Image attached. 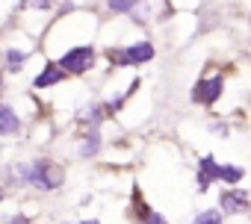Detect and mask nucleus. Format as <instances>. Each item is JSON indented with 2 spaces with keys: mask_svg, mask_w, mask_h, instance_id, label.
<instances>
[{
  "mask_svg": "<svg viewBox=\"0 0 251 224\" xmlns=\"http://www.w3.org/2000/svg\"><path fill=\"white\" fill-rule=\"evenodd\" d=\"M6 71H21V65L27 62V50H18V47H6Z\"/></svg>",
  "mask_w": 251,
  "mask_h": 224,
  "instance_id": "10",
  "label": "nucleus"
},
{
  "mask_svg": "<svg viewBox=\"0 0 251 224\" xmlns=\"http://www.w3.org/2000/svg\"><path fill=\"white\" fill-rule=\"evenodd\" d=\"M65 224H68V221H65ZM77 224H100V221H98V218H89V221H77Z\"/></svg>",
  "mask_w": 251,
  "mask_h": 224,
  "instance_id": "16",
  "label": "nucleus"
},
{
  "mask_svg": "<svg viewBox=\"0 0 251 224\" xmlns=\"http://www.w3.org/2000/svg\"><path fill=\"white\" fill-rule=\"evenodd\" d=\"M216 180H222V162L216 157H201L198 159V189L207 192L210 183H216Z\"/></svg>",
  "mask_w": 251,
  "mask_h": 224,
  "instance_id": "6",
  "label": "nucleus"
},
{
  "mask_svg": "<svg viewBox=\"0 0 251 224\" xmlns=\"http://www.w3.org/2000/svg\"><path fill=\"white\" fill-rule=\"evenodd\" d=\"M242 177H245V168H242V165H222V183L236 186Z\"/></svg>",
  "mask_w": 251,
  "mask_h": 224,
  "instance_id": "11",
  "label": "nucleus"
},
{
  "mask_svg": "<svg viewBox=\"0 0 251 224\" xmlns=\"http://www.w3.org/2000/svg\"><path fill=\"white\" fill-rule=\"evenodd\" d=\"M65 77H68V71H65L59 62H48V65L42 68V74L33 80V86H36V89H50V86H59Z\"/></svg>",
  "mask_w": 251,
  "mask_h": 224,
  "instance_id": "7",
  "label": "nucleus"
},
{
  "mask_svg": "<svg viewBox=\"0 0 251 224\" xmlns=\"http://www.w3.org/2000/svg\"><path fill=\"white\" fill-rule=\"evenodd\" d=\"M21 130V118L15 115V109L9 103L0 106V136H15Z\"/></svg>",
  "mask_w": 251,
  "mask_h": 224,
  "instance_id": "8",
  "label": "nucleus"
},
{
  "mask_svg": "<svg viewBox=\"0 0 251 224\" xmlns=\"http://www.w3.org/2000/svg\"><path fill=\"white\" fill-rule=\"evenodd\" d=\"M106 6H109V12H115V15H127V12H133V9L139 6V0H106Z\"/></svg>",
  "mask_w": 251,
  "mask_h": 224,
  "instance_id": "12",
  "label": "nucleus"
},
{
  "mask_svg": "<svg viewBox=\"0 0 251 224\" xmlns=\"http://www.w3.org/2000/svg\"><path fill=\"white\" fill-rule=\"evenodd\" d=\"M109 62L118 68H133V65H145L154 59V45L151 42H136L127 47H109Z\"/></svg>",
  "mask_w": 251,
  "mask_h": 224,
  "instance_id": "2",
  "label": "nucleus"
},
{
  "mask_svg": "<svg viewBox=\"0 0 251 224\" xmlns=\"http://www.w3.org/2000/svg\"><path fill=\"white\" fill-rule=\"evenodd\" d=\"M139 224H172V221H166V215H160V212H154V209H148L142 218H139Z\"/></svg>",
  "mask_w": 251,
  "mask_h": 224,
  "instance_id": "14",
  "label": "nucleus"
},
{
  "mask_svg": "<svg viewBox=\"0 0 251 224\" xmlns=\"http://www.w3.org/2000/svg\"><path fill=\"white\" fill-rule=\"evenodd\" d=\"M219 206H222L225 215H242L248 209V195L242 189H236V186L233 189H225L222 198H219Z\"/></svg>",
  "mask_w": 251,
  "mask_h": 224,
  "instance_id": "5",
  "label": "nucleus"
},
{
  "mask_svg": "<svg viewBox=\"0 0 251 224\" xmlns=\"http://www.w3.org/2000/svg\"><path fill=\"white\" fill-rule=\"evenodd\" d=\"M192 224H225V221H222V212L219 209H204V212H198L192 218Z\"/></svg>",
  "mask_w": 251,
  "mask_h": 224,
  "instance_id": "13",
  "label": "nucleus"
},
{
  "mask_svg": "<svg viewBox=\"0 0 251 224\" xmlns=\"http://www.w3.org/2000/svg\"><path fill=\"white\" fill-rule=\"evenodd\" d=\"M6 224H30V218H27L24 212H18V215H12V218H6Z\"/></svg>",
  "mask_w": 251,
  "mask_h": 224,
  "instance_id": "15",
  "label": "nucleus"
},
{
  "mask_svg": "<svg viewBox=\"0 0 251 224\" xmlns=\"http://www.w3.org/2000/svg\"><path fill=\"white\" fill-rule=\"evenodd\" d=\"M222 91H225V80L216 74V77H204V80H198L195 83V89H192V103H198V106H213L219 97H222Z\"/></svg>",
  "mask_w": 251,
  "mask_h": 224,
  "instance_id": "4",
  "label": "nucleus"
},
{
  "mask_svg": "<svg viewBox=\"0 0 251 224\" xmlns=\"http://www.w3.org/2000/svg\"><path fill=\"white\" fill-rule=\"evenodd\" d=\"M95 59H98V50H95L92 45H80V47L65 50V56L59 59V65H62L71 77H80V74H86V71L95 68Z\"/></svg>",
  "mask_w": 251,
  "mask_h": 224,
  "instance_id": "3",
  "label": "nucleus"
},
{
  "mask_svg": "<svg viewBox=\"0 0 251 224\" xmlns=\"http://www.w3.org/2000/svg\"><path fill=\"white\" fill-rule=\"evenodd\" d=\"M6 183L9 186H36L39 192H56L65 183V171L53 159H30V162L9 165Z\"/></svg>",
  "mask_w": 251,
  "mask_h": 224,
  "instance_id": "1",
  "label": "nucleus"
},
{
  "mask_svg": "<svg viewBox=\"0 0 251 224\" xmlns=\"http://www.w3.org/2000/svg\"><path fill=\"white\" fill-rule=\"evenodd\" d=\"M98 151H100V133H98V130H86V133L80 136V157L92 159Z\"/></svg>",
  "mask_w": 251,
  "mask_h": 224,
  "instance_id": "9",
  "label": "nucleus"
}]
</instances>
